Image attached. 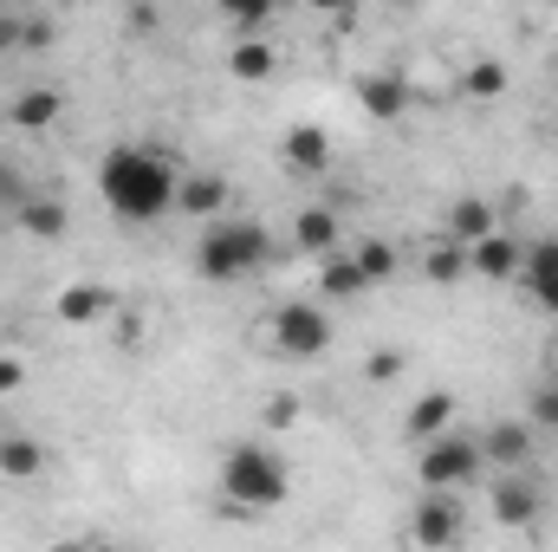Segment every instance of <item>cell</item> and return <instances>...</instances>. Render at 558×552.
<instances>
[{
  "label": "cell",
  "instance_id": "obj_17",
  "mask_svg": "<svg viewBox=\"0 0 558 552\" xmlns=\"http://www.w3.org/2000/svg\"><path fill=\"white\" fill-rule=\"evenodd\" d=\"M59 111H65V98H59L52 85H26V92L7 105V124H13V131H46V124H59Z\"/></svg>",
  "mask_w": 558,
  "mask_h": 552
},
{
  "label": "cell",
  "instance_id": "obj_1",
  "mask_svg": "<svg viewBox=\"0 0 558 552\" xmlns=\"http://www.w3.org/2000/svg\"><path fill=\"white\" fill-rule=\"evenodd\" d=\"M175 182H182V169L162 156V149H149V143H118V149H105V163H98V195H105V208L118 215V221H162L169 208H175Z\"/></svg>",
  "mask_w": 558,
  "mask_h": 552
},
{
  "label": "cell",
  "instance_id": "obj_20",
  "mask_svg": "<svg viewBox=\"0 0 558 552\" xmlns=\"http://www.w3.org/2000/svg\"><path fill=\"white\" fill-rule=\"evenodd\" d=\"M357 105L371 118H403L410 111V85L397 72H371V79H357Z\"/></svg>",
  "mask_w": 558,
  "mask_h": 552
},
{
  "label": "cell",
  "instance_id": "obj_30",
  "mask_svg": "<svg viewBox=\"0 0 558 552\" xmlns=\"http://www.w3.org/2000/svg\"><path fill=\"white\" fill-rule=\"evenodd\" d=\"M533 416H539V429H558V384L533 391Z\"/></svg>",
  "mask_w": 558,
  "mask_h": 552
},
{
  "label": "cell",
  "instance_id": "obj_31",
  "mask_svg": "<svg viewBox=\"0 0 558 552\" xmlns=\"http://www.w3.org/2000/svg\"><path fill=\"white\" fill-rule=\"evenodd\" d=\"M20 384H26V364L0 351V397H7V391H20Z\"/></svg>",
  "mask_w": 558,
  "mask_h": 552
},
{
  "label": "cell",
  "instance_id": "obj_15",
  "mask_svg": "<svg viewBox=\"0 0 558 552\" xmlns=\"http://www.w3.org/2000/svg\"><path fill=\"white\" fill-rule=\"evenodd\" d=\"M487 235H500V208H494L487 195H461V202L448 208V241L474 248V241H487Z\"/></svg>",
  "mask_w": 558,
  "mask_h": 552
},
{
  "label": "cell",
  "instance_id": "obj_33",
  "mask_svg": "<svg viewBox=\"0 0 558 552\" xmlns=\"http://www.w3.org/2000/svg\"><path fill=\"white\" fill-rule=\"evenodd\" d=\"M20 20H26V13H7V7H0V52L20 46Z\"/></svg>",
  "mask_w": 558,
  "mask_h": 552
},
{
  "label": "cell",
  "instance_id": "obj_18",
  "mask_svg": "<svg viewBox=\"0 0 558 552\" xmlns=\"http://www.w3.org/2000/svg\"><path fill=\"white\" fill-rule=\"evenodd\" d=\"M318 292L331 299V305H344V299H364L371 292V279H364V267H357V254H331V261H318Z\"/></svg>",
  "mask_w": 558,
  "mask_h": 552
},
{
  "label": "cell",
  "instance_id": "obj_32",
  "mask_svg": "<svg viewBox=\"0 0 558 552\" xmlns=\"http://www.w3.org/2000/svg\"><path fill=\"white\" fill-rule=\"evenodd\" d=\"M52 39V20H20V46H46Z\"/></svg>",
  "mask_w": 558,
  "mask_h": 552
},
{
  "label": "cell",
  "instance_id": "obj_12",
  "mask_svg": "<svg viewBox=\"0 0 558 552\" xmlns=\"http://www.w3.org/2000/svg\"><path fill=\"white\" fill-rule=\"evenodd\" d=\"M52 312H59L65 325H98L105 312H124V305H118V292H111V286H98V279H78V286H65V292L52 299Z\"/></svg>",
  "mask_w": 558,
  "mask_h": 552
},
{
  "label": "cell",
  "instance_id": "obj_6",
  "mask_svg": "<svg viewBox=\"0 0 558 552\" xmlns=\"http://www.w3.org/2000/svg\"><path fill=\"white\" fill-rule=\"evenodd\" d=\"M461 533H468L461 494H428V488H422L416 507H410V540H416V552H454Z\"/></svg>",
  "mask_w": 558,
  "mask_h": 552
},
{
  "label": "cell",
  "instance_id": "obj_4",
  "mask_svg": "<svg viewBox=\"0 0 558 552\" xmlns=\"http://www.w3.org/2000/svg\"><path fill=\"white\" fill-rule=\"evenodd\" d=\"M481 468H487V461H481V442H474V435H454V429L416 448V481L428 494H454V488H468Z\"/></svg>",
  "mask_w": 558,
  "mask_h": 552
},
{
  "label": "cell",
  "instance_id": "obj_14",
  "mask_svg": "<svg viewBox=\"0 0 558 552\" xmlns=\"http://www.w3.org/2000/svg\"><path fill=\"white\" fill-rule=\"evenodd\" d=\"M520 279H526L533 305L558 319V241H539V248H526V261H520Z\"/></svg>",
  "mask_w": 558,
  "mask_h": 552
},
{
  "label": "cell",
  "instance_id": "obj_8",
  "mask_svg": "<svg viewBox=\"0 0 558 552\" xmlns=\"http://www.w3.org/2000/svg\"><path fill=\"white\" fill-rule=\"evenodd\" d=\"M228 208H234V182H228V176H215V169H189V176L175 182V215L215 228V221H228Z\"/></svg>",
  "mask_w": 558,
  "mask_h": 552
},
{
  "label": "cell",
  "instance_id": "obj_13",
  "mask_svg": "<svg viewBox=\"0 0 558 552\" xmlns=\"http://www.w3.org/2000/svg\"><path fill=\"white\" fill-rule=\"evenodd\" d=\"M448 429H454V391H422L416 404H410V410H403V435H410V442H435V435H448Z\"/></svg>",
  "mask_w": 558,
  "mask_h": 552
},
{
  "label": "cell",
  "instance_id": "obj_21",
  "mask_svg": "<svg viewBox=\"0 0 558 552\" xmlns=\"http://www.w3.org/2000/svg\"><path fill=\"white\" fill-rule=\"evenodd\" d=\"M20 228H26L33 241H59V235L72 228V208H65L59 195H46V189H33V202L20 208Z\"/></svg>",
  "mask_w": 558,
  "mask_h": 552
},
{
  "label": "cell",
  "instance_id": "obj_11",
  "mask_svg": "<svg viewBox=\"0 0 558 552\" xmlns=\"http://www.w3.org/2000/svg\"><path fill=\"white\" fill-rule=\"evenodd\" d=\"M338 241H344L338 208H299V221H292V248H299V254L331 261V254H338Z\"/></svg>",
  "mask_w": 558,
  "mask_h": 552
},
{
  "label": "cell",
  "instance_id": "obj_7",
  "mask_svg": "<svg viewBox=\"0 0 558 552\" xmlns=\"http://www.w3.org/2000/svg\"><path fill=\"white\" fill-rule=\"evenodd\" d=\"M487 514L507 527V533H526L539 514H546V488H539V475H494L487 481Z\"/></svg>",
  "mask_w": 558,
  "mask_h": 552
},
{
  "label": "cell",
  "instance_id": "obj_9",
  "mask_svg": "<svg viewBox=\"0 0 558 552\" xmlns=\"http://www.w3.org/2000/svg\"><path fill=\"white\" fill-rule=\"evenodd\" d=\"M474 442H481V461H487L494 475H520V468H533V422L500 416V422H487Z\"/></svg>",
  "mask_w": 558,
  "mask_h": 552
},
{
  "label": "cell",
  "instance_id": "obj_36",
  "mask_svg": "<svg viewBox=\"0 0 558 552\" xmlns=\"http://www.w3.org/2000/svg\"><path fill=\"white\" fill-rule=\"evenodd\" d=\"M85 552H124V547H105V540H98V547H85Z\"/></svg>",
  "mask_w": 558,
  "mask_h": 552
},
{
  "label": "cell",
  "instance_id": "obj_16",
  "mask_svg": "<svg viewBox=\"0 0 558 552\" xmlns=\"http://www.w3.org/2000/svg\"><path fill=\"white\" fill-rule=\"evenodd\" d=\"M520 261H526V248L513 235H487V241L468 248V274H487V279H520Z\"/></svg>",
  "mask_w": 558,
  "mask_h": 552
},
{
  "label": "cell",
  "instance_id": "obj_22",
  "mask_svg": "<svg viewBox=\"0 0 558 552\" xmlns=\"http://www.w3.org/2000/svg\"><path fill=\"white\" fill-rule=\"evenodd\" d=\"M0 475H7V481H33V475H46V448H39L33 435H7V442H0Z\"/></svg>",
  "mask_w": 558,
  "mask_h": 552
},
{
  "label": "cell",
  "instance_id": "obj_24",
  "mask_svg": "<svg viewBox=\"0 0 558 552\" xmlns=\"http://www.w3.org/2000/svg\"><path fill=\"white\" fill-rule=\"evenodd\" d=\"M422 274L435 279V286H454V279L468 274V248H461V241H435L428 261H422Z\"/></svg>",
  "mask_w": 558,
  "mask_h": 552
},
{
  "label": "cell",
  "instance_id": "obj_10",
  "mask_svg": "<svg viewBox=\"0 0 558 552\" xmlns=\"http://www.w3.org/2000/svg\"><path fill=\"white\" fill-rule=\"evenodd\" d=\"M279 163H286L292 176H325V169H331V131H325V124H292V131L279 137Z\"/></svg>",
  "mask_w": 558,
  "mask_h": 552
},
{
  "label": "cell",
  "instance_id": "obj_26",
  "mask_svg": "<svg viewBox=\"0 0 558 552\" xmlns=\"http://www.w3.org/2000/svg\"><path fill=\"white\" fill-rule=\"evenodd\" d=\"M357 267H364V279L377 286V279L397 274V248H390V241H364V248H357Z\"/></svg>",
  "mask_w": 558,
  "mask_h": 552
},
{
  "label": "cell",
  "instance_id": "obj_19",
  "mask_svg": "<svg viewBox=\"0 0 558 552\" xmlns=\"http://www.w3.org/2000/svg\"><path fill=\"white\" fill-rule=\"evenodd\" d=\"M274 72H279V52L267 46V39H260V33L228 46V79H241V85H267Z\"/></svg>",
  "mask_w": 558,
  "mask_h": 552
},
{
  "label": "cell",
  "instance_id": "obj_27",
  "mask_svg": "<svg viewBox=\"0 0 558 552\" xmlns=\"http://www.w3.org/2000/svg\"><path fill=\"white\" fill-rule=\"evenodd\" d=\"M228 20L241 26V39H254V26L274 20V0H241V7H228Z\"/></svg>",
  "mask_w": 558,
  "mask_h": 552
},
{
  "label": "cell",
  "instance_id": "obj_2",
  "mask_svg": "<svg viewBox=\"0 0 558 552\" xmlns=\"http://www.w3.org/2000/svg\"><path fill=\"white\" fill-rule=\"evenodd\" d=\"M286 494H292V475H286V461L267 442H234L221 455V514L254 520V514L286 507Z\"/></svg>",
  "mask_w": 558,
  "mask_h": 552
},
{
  "label": "cell",
  "instance_id": "obj_3",
  "mask_svg": "<svg viewBox=\"0 0 558 552\" xmlns=\"http://www.w3.org/2000/svg\"><path fill=\"white\" fill-rule=\"evenodd\" d=\"M267 261H274V235L260 221H247V215H228V221L202 228V241H195V274L208 279V286L254 279Z\"/></svg>",
  "mask_w": 558,
  "mask_h": 552
},
{
  "label": "cell",
  "instance_id": "obj_35",
  "mask_svg": "<svg viewBox=\"0 0 558 552\" xmlns=\"http://www.w3.org/2000/svg\"><path fill=\"white\" fill-rule=\"evenodd\" d=\"M46 552H85V540H59V547H46Z\"/></svg>",
  "mask_w": 558,
  "mask_h": 552
},
{
  "label": "cell",
  "instance_id": "obj_25",
  "mask_svg": "<svg viewBox=\"0 0 558 552\" xmlns=\"http://www.w3.org/2000/svg\"><path fill=\"white\" fill-rule=\"evenodd\" d=\"M26 202H33V182L20 176V163H7V156H0V215H7V221H20V208H26Z\"/></svg>",
  "mask_w": 558,
  "mask_h": 552
},
{
  "label": "cell",
  "instance_id": "obj_28",
  "mask_svg": "<svg viewBox=\"0 0 558 552\" xmlns=\"http://www.w3.org/2000/svg\"><path fill=\"white\" fill-rule=\"evenodd\" d=\"M364 377H371V384L403 377V351H371V358H364Z\"/></svg>",
  "mask_w": 558,
  "mask_h": 552
},
{
  "label": "cell",
  "instance_id": "obj_34",
  "mask_svg": "<svg viewBox=\"0 0 558 552\" xmlns=\"http://www.w3.org/2000/svg\"><path fill=\"white\" fill-rule=\"evenodd\" d=\"M156 26V7H131V33H149Z\"/></svg>",
  "mask_w": 558,
  "mask_h": 552
},
{
  "label": "cell",
  "instance_id": "obj_23",
  "mask_svg": "<svg viewBox=\"0 0 558 552\" xmlns=\"http://www.w3.org/2000/svg\"><path fill=\"white\" fill-rule=\"evenodd\" d=\"M461 92H468L474 105H494V98L507 92V65H500V59H474L468 79H461Z\"/></svg>",
  "mask_w": 558,
  "mask_h": 552
},
{
  "label": "cell",
  "instance_id": "obj_5",
  "mask_svg": "<svg viewBox=\"0 0 558 552\" xmlns=\"http://www.w3.org/2000/svg\"><path fill=\"white\" fill-rule=\"evenodd\" d=\"M267 345L279 358H325L331 351V312L312 305V299H286L267 319Z\"/></svg>",
  "mask_w": 558,
  "mask_h": 552
},
{
  "label": "cell",
  "instance_id": "obj_29",
  "mask_svg": "<svg viewBox=\"0 0 558 552\" xmlns=\"http://www.w3.org/2000/svg\"><path fill=\"white\" fill-rule=\"evenodd\" d=\"M267 422H274V429H292V422H299V397H292V391L267 397Z\"/></svg>",
  "mask_w": 558,
  "mask_h": 552
}]
</instances>
